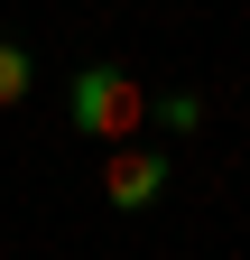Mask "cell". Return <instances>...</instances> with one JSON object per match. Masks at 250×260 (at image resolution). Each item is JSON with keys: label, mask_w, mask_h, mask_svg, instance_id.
Masks as SVG:
<instances>
[{"label": "cell", "mask_w": 250, "mask_h": 260, "mask_svg": "<svg viewBox=\"0 0 250 260\" xmlns=\"http://www.w3.org/2000/svg\"><path fill=\"white\" fill-rule=\"evenodd\" d=\"M158 195H167V158L158 149H111V168H102V205L111 214H148V205H158Z\"/></svg>", "instance_id": "cell-2"}, {"label": "cell", "mask_w": 250, "mask_h": 260, "mask_svg": "<svg viewBox=\"0 0 250 260\" xmlns=\"http://www.w3.org/2000/svg\"><path fill=\"white\" fill-rule=\"evenodd\" d=\"M65 121L84 130V140L130 149L139 121H148V93H139V75H120V65H84V75L65 84Z\"/></svg>", "instance_id": "cell-1"}, {"label": "cell", "mask_w": 250, "mask_h": 260, "mask_svg": "<svg viewBox=\"0 0 250 260\" xmlns=\"http://www.w3.org/2000/svg\"><path fill=\"white\" fill-rule=\"evenodd\" d=\"M28 84H37V56H28L19 38H0V112H10V103H28Z\"/></svg>", "instance_id": "cell-3"}, {"label": "cell", "mask_w": 250, "mask_h": 260, "mask_svg": "<svg viewBox=\"0 0 250 260\" xmlns=\"http://www.w3.org/2000/svg\"><path fill=\"white\" fill-rule=\"evenodd\" d=\"M148 121L158 130H195L204 121V93H167V103H148Z\"/></svg>", "instance_id": "cell-4"}]
</instances>
